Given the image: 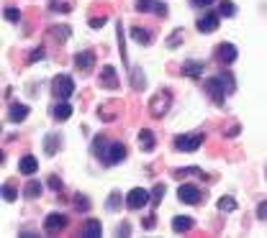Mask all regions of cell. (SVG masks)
Masks as SVG:
<instances>
[{"label":"cell","mask_w":267,"mask_h":238,"mask_svg":"<svg viewBox=\"0 0 267 238\" xmlns=\"http://www.w3.org/2000/svg\"><path fill=\"white\" fill-rule=\"evenodd\" d=\"M236 90V82L231 72H221L218 77H211L206 79V93L213 100V105H224L226 103V95H231Z\"/></svg>","instance_id":"1"},{"label":"cell","mask_w":267,"mask_h":238,"mask_svg":"<svg viewBox=\"0 0 267 238\" xmlns=\"http://www.w3.org/2000/svg\"><path fill=\"white\" fill-rule=\"evenodd\" d=\"M72 93H75V79L69 75H57L54 79H51V95H54L57 100L72 97Z\"/></svg>","instance_id":"2"},{"label":"cell","mask_w":267,"mask_h":238,"mask_svg":"<svg viewBox=\"0 0 267 238\" xmlns=\"http://www.w3.org/2000/svg\"><path fill=\"white\" fill-rule=\"evenodd\" d=\"M200 143H203V133H183L175 139V149L183 154H190V151H198Z\"/></svg>","instance_id":"3"},{"label":"cell","mask_w":267,"mask_h":238,"mask_svg":"<svg viewBox=\"0 0 267 238\" xmlns=\"http://www.w3.org/2000/svg\"><path fill=\"white\" fill-rule=\"evenodd\" d=\"M170 105H172V95L167 93V90H162V93H157L152 97V103H149V113H152L154 118H162L167 111H170Z\"/></svg>","instance_id":"4"},{"label":"cell","mask_w":267,"mask_h":238,"mask_svg":"<svg viewBox=\"0 0 267 238\" xmlns=\"http://www.w3.org/2000/svg\"><path fill=\"white\" fill-rule=\"evenodd\" d=\"M152 203V192H147V190H141V187H134L129 195H126V207L129 210H141L144 205Z\"/></svg>","instance_id":"5"},{"label":"cell","mask_w":267,"mask_h":238,"mask_svg":"<svg viewBox=\"0 0 267 238\" xmlns=\"http://www.w3.org/2000/svg\"><path fill=\"white\" fill-rule=\"evenodd\" d=\"M177 197H180V203H185V205H200L203 200H206V195L200 192V187H195V185H180Z\"/></svg>","instance_id":"6"},{"label":"cell","mask_w":267,"mask_h":238,"mask_svg":"<svg viewBox=\"0 0 267 238\" xmlns=\"http://www.w3.org/2000/svg\"><path fill=\"white\" fill-rule=\"evenodd\" d=\"M134 8H136L139 13H154L159 18H167V13H170L167 3H159V0H136Z\"/></svg>","instance_id":"7"},{"label":"cell","mask_w":267,"mask_h":238,"mask_svg":"<svg viewBox=\"0 0 267 238\" xmlns=\"http://www.w3.org/2000/svg\"><path fill=\"white\" fill-rule=\"evenodd\" d=\"M236 57H239V51H236L234 44L224 41V44H218V47H216V59H218L221 64H234Z\"/></svg>","instance_id":"8"},{"label":"cell","mask_w":267,"mask_h":238,"mask_svg":"<svg viewBox=\"0 0 267 238\" xmlns=\"http://www.w3.org/2000/svg\"><path fill=\"white\" fill-rule=\"evenodd\" d=\"M65 228H67V215L62 213H51L44 221V233H57V231H65Z\"/></svg>","instance_id":"9"},{"label":"cell","mask_w":267,"mask_h":238,"mask_svg":"<svg viewBox=\"0 0 267 238\" xmlns=\"http://www.w3.org/2000/svg\"><path fill=\"white\" fill-rule=\"evenodd\" d=\"M123 159H126V146H123L121 141H113V143H111V149H108V157H105L103 164L113 167V164H121Z\"/></svg>","instance_id":"10"},{"label":"cell","mask_w":267,"mask_h":238,"mask_svg":"<svg viewBox=\"0 0 267 238\" xmlns=\"http://www.w3.org/2000/svg\"><path fill=\"white\" fill-rule=\"evenodd\" d=\"M72 62H75V67H77L80 72H90V69L95 67V54H93V51H77Z\"/></svg>","instance_id":"11"},{"label":"cell","mask_w":267,"mask_h":238,"mask_svg":"<svg viewBox=\"0 0 267 238\" xmlns=\"http://www.w3.org/2000/svg\"><path fill=\"white\" fill-rule=\"evenodd\" d=\"M195 26H198L200 33H213L218 29V13H206L203 18H198V23H195Z\"/></svg>","instance_id":"12"},{"label":"cell","mask_w":267,"mask_h":238,"mask_svg":"<svg viewBox=\"0 0 267 238\" xmlns=\"http://www.w3.org/2000/svg\"><path fill=\"white\" fill-rule=\"evenodd\" d=\"M100 233H103V225H100V221H95V218H87L83 223V228H80V236L83 238H98Z\"/></svg>","instance_id":"13"},{"label":"cell","mask_w":267,"mask_h":238,"mask_svg":"<svg viewBox=\"0 0 267 238\" xmlns=\"http://www.w3.org/2000/svg\"><path fill=\"white\" fill-rule=\"evenodd\" d=\"M118 75H116V69L113 67H103V72H100V87H105V90H118Z\"/></svg>","instance_id":"14"},{"label":"cell","mask_w":267,"mask_h":238,"mask_svg":"<svg viewBox=\"0 0 267 238\" xmlns=\"http://www.w3.org/2000/svg\"><path fill=\"white\" fill-rule=\"evenodd\" d=\"M108 149H111V143H108V139H105L103 133L93 139V157H95V159L105 161V157H108Z\"/></svg>","instance_id":"15"},{"label":"cell","mask_w":267,"mask_h":238,"mask_svg":"<svg viewBox=\"0 0 267 238\" xmlns=\"http://www.w3.org/2000/svg\"><path fill=\"white\" fill-rule=\"evenodd\" d=\"M129 33H131V39L136 41V44H141V47H149V44L154 41V33L149 31V29H141V26H134Z\"/></svg>","instance_id":"16"},{"label":"cell","mask_w":267,"mask_h":238,"mask_svg":"<svg viewBox=\"0 0 267 238\" xmlns=\"http://www.w3.org/2000/svg\"><path fill=\"white\" fill-rule=\"evenodd\" d=\"M203 72H206V62H200V59H188V62H183V75H188V77H200Z\"/></svg>","instance_id":"17"},{"label":"cell","mask_w":267,"mask_h":238,"mask_svg":"<svg viewBox=\"0 0 267 238\" xmlns=\"http://www.w3.org/2000/svg\"><path fill=\"white\" fill-rule=\"evenodd\" d=\"M154 146H157L154 131H149V128H141V131H139V149H141V151H152Z\"/></svg>","instance_id":"18"},{"label":"cell","mask_w":267,"mask_h":238,"mask_svg":"<svg viewBox=\"0 0 267 238\" xmlns=\"http://www.w3.org/2000/svg\"><path fill=\"white\" fill-rule=\"evenodd\" d=\"M59 146H62V136L59 133H47L44 136V154H47V157H54V154L59 151Z\"/></svg>","instance_id":"19"},{"label":"cell","mask_w":267,"mask_h":238,"mask_svg":"<svg viewBox=\"0 0 267 238\" xmlns=\"http://www.w3.org/2000/svg\"><path fill=\"white\" fill-rule=\"evenodd\" d=\"M18 172H21V175H36V172H39V161H36V157H31V154L21 157V161H18Z\"/></svg>","instance_id":"20"},{"label":"cell","mask_w":267,"mask_h":238,"mask_svg":"<svg viewBox=\"0 0 267 238\" xmlns=\"http://www.w3.org/2000/svg\"><path fill=\"white\" fill-rule=\"evenodd\" d=\"M26 115H29V105L13 103L11 105V113H8V121H11V123H21V121H26Z\"/></svg>","instance_id":"21"},{"label":"cell","mask_w":267,"mask_h":238,"mask_svg":"<svg viewBox=\"0 0 267 238\" xmlns=\"http://www.w3.org/2000/svg\"><path fill=\"white\" fill-rule=\"evenodd\" d=\"M129 77H131V87L134 90H144L147 87V77H144V72H141V67H129Z\"/></svg>","instance_id":"22"},{"label":"cell","mask_w":267,"mask_h":238,"mask_svg":"<svg viewBox=\"0 0 267 238\" xmlns=\"http://www.w3.org/2000/svg\"><path fill=\"white\" fill-rule=\"evenodd\" d=\"M51 115H54V121H67V118L72 115V105H69L67 100H62V103H57V105H54Z\"/></svg>","instance_id":"23"},{"label":"cell","mask_w":267,"mask_h":238,"mask_svg":"<svg viewBox=\"0 0 267 238\" xmlns=\"http://www.w3.org/2000/svg\"><path fill=\"white\" fill-rule=\"evenodd\" d=\"M190 228H193V218H188V215L172 218V231L175 233H185V231H190Z\"/></svg>","instance_id":"24"},{"label":"cell","mask_w":267,"mask_h":238,"mask_svg":"<svg viewBox=\"0 0 267 238\" xmlns=\"http://www.w3.org/2000/svg\"><path fill=\"white\" fill-rule=\"evenodd\" d=\"M116 39H118V49H121V59H123V64L129 67V57H126V36H123V26H121V21H118V26H116Z\"/></svg>","instance_id":"25"},{"label":"cell","mask_w":267,"mask_h":238,"mask_svg":"<svg viewBox=\"0 0 267 238\" xmlns=\"http://www.w3.org/2000/svg\"><path fill=\"white\" fill-rule=\"evenodd\" d=\"M41 190H44L41 182H39V179H31L29 185H26V190H23V192H26V197H29V200H36V197L41 195Z\"/></svg>","instance_id":"26"},{"label":"cell","mask_w":267,"mask_h":238,"mask_svg":"<svg viewBox=\"0 0 267 238\" xmlns=\"http://www.w3.org/2000/svg\"><path fill=\"white\" fill-rule=\"evenodd\" d=\"M121 205H126V200L121 197L118 190H113L111 195H108V203H105V207H108V210H121Z\"/></svg>","instance_id":"27"},{"label":"cell","mask_w":267,"mask_h":238,"mask_svg":"<svg viewBox=\"0 0 267 238\" xmlns=\"http://www.w3.org/2000/svg\"><path fill=\"white\" fill-rule=\"evenodd\" d=\"M172 175H175L177 179H185V177H203V169H198V167H185V169H175Z\"/></svg>","instance_id":"28"},{"label":"cell","mask_w":267,"mask_h":238,"mask_svg":"<svg viewBox=\"0 0 267 238\" xmlns=\"http://www.w3.org/2000/svg\"><path fill=\"white\" fill-rule=\"evenodd\" d=\"M218 210H221V213H234V210H236V200L231 195H224L218 200Z\"/></svg>","instance_id":"29"},{"label":"cell","mask_w":267,"mask_h":238,"mask_svg":"<svg viewBox=\"0 0 267 238\" xmlns=\"http://www.w3.org/2000/svg\"><path fill=\"white\" fill-rule=\"evenodd\" d=\"M218 16H224V18H234V16H236V5L231 3V0H221V5H218Z\"/></svg>","instance_id":"30"},{"label":"cell","mask_w":267,"mask_h":238,"mask_svg":"<svg viewBox=\"0 0 267 238\" xmlns=\"http://www.w3.org/2000/svg\"><path fill=\"white\" fill-rule=\"evenodd\" d=\"M49 11H51V13H69V11H72V5H69L67 0H51V3H49Z\"/></svg>","instance_id":"31"},{"label":"cell","mask_w":267,"mask_h":238,"mask_svg":"<svg viewBox=\"0 0 267 238\" xmlns=\"http://www.w3.org/2000/svg\"><path fill=\"white\" fill-rule=\"evenodd\" d=\"M165 192H167V187L162 185V182H159V185H154V190H152V205H159V203H162Z\"/></svg>","instance_id":"32"},{"label":"cell","mask_w":267,"mask_h":238,"mask_svg":"<svg viewBox=\"0 0 267 238\" xmlns=\"http://www.w3.org/2000/svg\"><path fill=\"white\" fill-rule=\"evenodd\" d=\"M51 36H54L57 41H67L69 39V29L67 26H54V29H51Z\"/></svg>","instance_id":"33"},{"label":"cell","mask_w":267,"mask_h":238,"mask_svg":"<svg viewBox=\"0 0 267 238\" xmlns=\"http://www.w3.org/2000/svg\"><path fill=\"white\" fill-rule=\"evenodd\" d=\"M180 44H183V29H175V31H172V36L167 39V47L175 49V47H180Z\"/></svg>","instance_id":"34"},{"label":"cell","mask_w":267,"mask_h":238,"mask_svg":"<svg viewBox=\"0 0 267 238\" xmlns=\"http://www.w3.org/2000/svg\"><path fill=\"white\" fill-rule=\"evenodd\" d=\"M3 197L8 200V203H13V200L18 197V192H16V187L11 185V182H5V185H3Z\"/></svg>","instance_id":"35"},{"label":"cell","mask_w":267,"mask_h":238,"mask_svg":"<svg viewBox=\"0 0 267 238\" xmlns=\"http://www.w3.org/2000/svg\"><path fill=\"white\" fill-rule=\"evenodd\" d=\"M5 18H8L11 23H18V21H21V11H18V8H13V5H8V8H5Z\"/></svg>","instance_id":"36"},{"label":"cell","mask_w":267,"mask_h":238,"mask_svg":"<svg viewBox=\"0 0 267 238\" xmlns=\"http://www.w3.org/2000/svg\"><path fill=\"white\" fill-rule=\"evenodd\" d=\"M75 207L83 210V213H87V210H90V200H87L85 195H77V197H75Z\"/></svg>","instance_id":"37"},{"label":"cell","mask_w":267,"mask_h":238,"mask_svg":"<svg viewBox=\"0 0 267 238\" xmlns=\"http://www.w3.org/2000/svg\"><path fill=\"white\" fill-rule=\"evenodd\" d=\"M49 187L54 190V192H62V190H65V185H62V179H59L57 175H51V177H49Z\"/></svg>","instance_id":"38"},{"label":"cell","mask_w":267,"mask_h":238,"mask_svg":"<svg viewBox=\"0 0 267 238\" xmlns=\"http://www.w3.org/2000/svg\"><path fill=\"white\" fill-rule=\"evenodd\" d=\"M41 59H44V49H41V47H36V49L29 54V62H31V64H33V62H41Z\"/></svg>","instance_id":"39"},{"label":"cell","mask_w":267,"mask_h":238,"mask_svg":"<svg viewBox=\"0 0 267 238\" xmlns=\"http://www.w3.org/2000/svg\"><path fill=\"white\" fill-rule=\"evenodd\" d=\"M257 218H260V221H267V200H262V203L257 205Z\"/></svg>","instance_id":"40"},{"label":"cell","mask_w":267,"mask_h":238,"mask_svg":"<svg viewBox=\"0 0 267 238\" xmlns=\"http://www.w3.org/2000/svg\"><path fill=\"white\" fill-rule=\"evenodd\" d=\"M105 21H108L105 16H100V18H90V26H93V29H103Z\"/></svg>","instance_id":"41"},{"label":"cell","mask_w":267,"mask_h":238,"mask_svg":"<svg viewBox=\"0 0 267 238\" xmlns=\"http://www.w3.org/2000/svg\"><path fill=\"white\" fill-rule=\"evenodd\" d=\"M213 3H216V0H190V5H195V8H208Z\"/></svg>","instance_id":"42"},{"label":"cell","mask_w":267,"mask_h":238,"mask_svg":"<svg viewBox=\"0 0 267 238\" xmlns=\"http://www.w3.org/2000/svg\"><path fill=\"white\" fill-rule=\"evenodd\" d=\"M116 231H118V236H129V233H131V225H129V223H121Z\"/></svg>","instance_id":"43"},{"label":"cell","mask_w":267,"mask_h":238,"mask_svg":"<svg viewBox=\"0 0 267 238\" xmlns=\"http://www.w3.org/2000/svg\"><path fill=\"white\" fill-rule=\"evenodd\" d=\"M154 223H157V218H154V215H149L147 221H144V228H147V231H149V228H154Z\"/></svg>","instance_id":"44"},{"label":"cell","mask_w":267,"mask_h":238,"mask_svg":"<svg viewBox=\"0 0 267 238\" xmlns=\"http://www.w3.org/2000/svg\"><path fill=\"white\" fill-rule=\"evenodd\" d=\"M236 133H239V126H234V128H231V131H229L226 136H229V139H234V136H236Z\"/></svg>","instance_id":"45"},{"label":"cell","mask_w":267,"mask_h":238,"mask_svg":"<svg viewBox=\"0 0 267 238\" xmlns=\"http://www.w3.org/2000/svg\"><path fill=\"white\" fill-rule=\"evenodd\" d=\"M265 175H267V167H265Z\"/></svg>","instance_id":"46"}]
</instances>
